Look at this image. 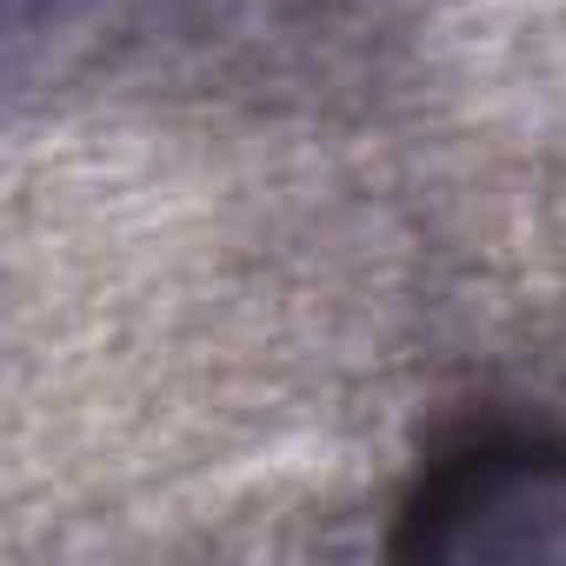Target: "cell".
Masks as SVG:
<instances>
[{"instance_id": "cell-1", "label": "cell", "mask_w": 566, "mask_h": 566, "mask_svg": "<svg viewBox=\"0 0 566 566\" xmlns=\"http://www.w3.org/2000/svg\"><path fill=\"white\" fill-rule=\"evenodd\" d=\"M400 553L566 559V460L539 447H473L440 460L407 500Z\"/></svg>"}]
</instances>
